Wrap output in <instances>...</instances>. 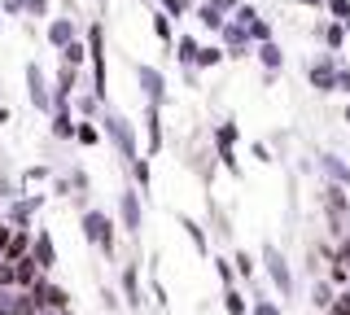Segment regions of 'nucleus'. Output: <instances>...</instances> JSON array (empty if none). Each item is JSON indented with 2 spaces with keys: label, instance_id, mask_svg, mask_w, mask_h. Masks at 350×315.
Listing matches in <instances>:
<instances>
[{
  "label": "nucleus",
  "instance_id": "1",
  "mask_svg": "<svg viewBox=\"0 0 350 315\" xmlns=\"http://www.w3.org/2000/svg\"><path fill=\"white\" fill-rule=\"evenodd\" d=\"M96 127H101V136L114 145V154L123 158V167H131V162L140 158V145H136V127L127 123L118 110H101V118H96Z\"/></svg>",
  "mask_w": 350,
  "mask_h": 315
},
{
  "label": "nucleus",
  "instance_id": "2",
  "mask_svg": "<svg viewBox=\"0 0 350 315\" xmlns=\"http://www.w3.org/2000/svg\"><path fill=\"white\" fill-rule=\"evenodd\" d=\"M79 232H83V241L92 245V249H101L105 258H114V254H118L114 219H109L105 210H83V215H79Z\"/></svg>",
  "mask_w": 350,
  "mask_h": 315
},
{
  "label": "nucleus",
  "instance_id": "3",
  "mask_svg": "<svg viewBox=\"0 0 350 315\" xmlns=\"http://www.w3.org/2000/svg\"><path fill=\"white\" fill-rule=\"evenodd\" d=\"M262 267H267V280L276 285L280 298H293V267L276 245H262Z\"/></svg>",
  "mask_w": 350,
  "mask_h": 315
},
{
  "label": "nucleus",
  "instance_id": "4",
  "mask_svg": "<svg viewBox=\"0 0 350 315\" xmlns=\"http://www.w3.org/2000/svg\"><path fill=\"white\" fill-rule=\"evenodd\" d=\"M27 96H31V105H36L40 114H53V83H49V74H44L40 61H27Z\"/></svg>",
  "mask_w": 350,
  "mask_h": 315
},
{
  "label": "nucleus",
  "instance_id": "5",
  "mask_svg": "<svg viewBox=\"0 0 350 315\" xmlns=\"http://www.w3.org/2000/svg\"><path fill=\"white\" fill-rule=\"evenodd\" d=\"M118 219H123L127 236H140V228H145V202H140V189L118 193Z\"/></svg>",
  "mask_w": 350,
  "mask_h": 315
},
{
  "label": "nucleus",
  "instance_id": "6",
  "mask_svg": "<svg viewBox=\"0 0 350 315\" xmlns=\"http://www.w3.org/2000/svg\"><path fill=\"white\" fill-rule=\"evenodd\" d=\"M44 210V193H18L5 210V223L9 228H31V219Z\"/></svg>",
  "mask_w": 350,
  "mask_h": 315
},
{
  "label": "nucleus",
  "instance_id": "7",
  "mask_svg": "<svg viewBox=\"0 0 350 315\" xmlns=\"http://www.w3.org/2000/svg\"><path fill=\"white\" fill-rule=\"evenodd\" d=\"M337 61H342V57H333V53H320V57L306 66V79H311L315 92H337Z\"/></svg>",
  "mask_w": 350,
  "mask_h": 315
},
{
  "label": "nucleus",
  "instance_id": "8",
  "mask_svg": "<svg viewBox=\"0 0 350 315\" xmlns=\"http://www.w3.org/2000/svg\"><path fill=\"white\" fill-rule=\"evenodd\" d=\"M31 298H36V307L40 311H70V293H66L62 285H53L49 276H40L36 280V289H27Z\"/></svg>",
  "mask_w": 350,
  "mask_h": 315
},
{
  "label": "nucleus",
  "instance_id": "9",
  "mask_svg": "<svg viewBox=\"0 0 350 315\" xmlns=\"http://www.w3.org/2000/svg\"><path fill=\"white\" fill-rule=\"evenodd\" d=\"M136 83H140V92H145L149 105H167V74H162L158 66H145V61H140V66H136Z\"/></svg>",
  "mask_w": 350,
  "mask_h": 315
},
{
  "label": "nucleus",
  "instance_id": "10",
  "mask_svg": "<svg viewBox=\"0 0 350 315\" xmlns=\"http://www.w3.org/2000/svg\"><path fill=\"white\" fill-rule=\"evenodd\" d=\"M75 88H79V70H75V66H57V79H53V110L70 105Z\"/></svg>",
  "mask_w": 350,
  "mask_h": 315
},
{
  "label": "nucleus",
  "instance_id": "11",
  "mask_svg": "<svg viewBox=\"0 0 350 315\" xmlns=\"http://www.w3.org/2000/svg\"><path fill=\"white\" fill-rule=\"evenodd\" d=\"M31 258H36V267L44 271V276H49V271L57 267V245H53V236L44 232V228L36 232V241H31Z\"/></svg>",
  "mask_w": 350,
  "mask_h": 315
},
{
  "label": "nucleus",
  "instance_id": "12",
  "mask_svg": "<svg viewBox=\"0 0 350 315\" xmlns=\"http://www.w3.org/2000/svg\"><path fill=\"white\" fill-rule=\"evenodd\" d=\"M162 105H145V145H149V158H158L162 149Z\"/></svg>",
  "mask_w": 350,
  "mask_h": 315
},
{
  "label": "nucleus",
  "instance_id": "13",
  "mask_svg": "<svg viewBox=\"0 0 350 315\" xmlns=\"http://www.w3.org/2000/svg\"><path fill=\"white\" fill-rule=\"evenodd\" d=\"M44 36H49V44L62 53L70 40H79V27H75V18H49V31H44Z\"/></svg>",
  "mask_w": 350,
  "mask_h": 315
},
{
  "label": "nucleus",
  "instance_id": "14",
  "mask_svg": "<svg viewBox=\"0 0 350 315\" xmlns=\"http://www.w3.org/2000/svg\"><path fill=\"white\" fill-rule=\"evenodd\" d=\"M324 215L328 219H346L350 215V193L342 189V184H328L324 189Z\"/></svg>",
  "mask_w": 350,
  "mask_h": 315
},
{
  "label": "nucleus",
  "instance_id": "15",
  "mask_svg": "<svg viewBox=\"0 0 350 315\" xmlns=\"http://www.w3.org/2000/svg\"><path fill=\"white\" fill-rule=\"evenodd\" d=\"M31 241H36V232L31 228H14V236H9V245H5V263H18V258H27L31 254Z\"/></svg>",
  "mask_w": 350,
  "mask_h": 315
},
{
  "label": "nucleus",
  "instance_id": "16",
  "mask_svg": "<svg viewBox=\"0 0 350 315\" xmlns=\"http://www.w3.org/2000/svg\"><path fill=\"white\" fill-rule=\"evenodd\" d=\"M320 171H324V180H328V184H342V189H350V167H346V158H337V154H320Z\"/></svg>",
  "mask_w": 350,
  "mask_h": 315
},
{
  "label": "nucleus",
  "instance_id": "17",
  "mask_svg": "<svg viewBox=\"0 0 350 315\" xmlns=\"http://www.w3.org/2000/svg\"><path fill=\"white\" fill-rule=\"evenodd\" d=\"M49 118H53V123H49L53 140H75V123H79V118L70 114V105H62V110H53Z\"/></svg>",
  "mask_w": 350,
  "mask_h": 315
},
{
  "label": "nucleus",
  "instance_id": "18",
  "mask_svg": "<svg viewBox=\"0 0 350 315\" xmlns=\"http://www.w3.org/2000/svg\"><path fill=\"white\" fill-rule=\"evenodd\" d=\"M123 298H127V307H145V293H140V267L136 263H123Z\"/></svg>",
  "mask_w": 350,
  "mask_h": 315
},
{
  "label": "nucleus",
  "instance_id": "19",
  "mask_svg": "<svg viewBox=\"0 0 350 315\" xmlns=\"http://www.w3.org/2000/svg\"><path fill=\"white\" fill-rule=\"evenodd\" d=\"M315 36L324 40V53H333V57L346 49V27L342 23H320V27H315Z\"/></svg>",
  "mask_w": 350,
  "mask_h": 315
},
{
  "label": "nucleus",
  "instance_id": "20",
  "mask_svg": "<svg viewBox=\"0 0 350 315\" xmlns=\"http://www.w3.org/2000/svg\"><path fill=\"white\" fill-rule=\"evenodd\" d=\"M180 228H184V236L193 241V249H197V254H202V258H211V241H206V228L197 223L193 215H180Z\"/></svg>",
  "mask_w": 350,
  "mask_h": 315
},
{
  "label": "nucleus",
  "instance_id": "21",
  "mask_svg": "<svg viewBox=\"0 0 350 315\" xmlns=\"http://www.w3.org/2000/svg\"><path fill=\"white\" fill-rule=\"evenodd\" d=\"M44 276V271L36 267V258H18V263H14V289H36V280Z\"/></svg>",
  "mask_w": 350,
  "mask_h": 315
},
{
  "label": "nucleus",
  "instance_id": "22",
  "mask_svg": "<svg viewBox=\"0 0 350 315\" xmlns=\"http://www.w3.org/2000/svg\"><path fill=\"white\" fill-rule=\"evenodd\" d=\"M254 53H258L262 66H267V74H280V66H284V49L276 44V40H267V44H254Z\"/></svg>",
  "mask_w": 350,
  "mask_h": 315
},
{
  "label": "nucleus",
  "instance_id": "23",
  "mask_svg": "<svg viewBox=\"0 0 350 315\" xmlns=\"http://www.w3.org/2000/svg\"><path fill=\"white\" fill-rule=\"evenodd\" d=\"M175 61H180V66L184 70H193V61H197V49H202V44H197V40L193 36H175Z\"/></svg>",
  "mask_w": 350,
  "mask_h": 315
},
{
  "label": "nucleus",
  "instance_id": "24",
  "mask_svg": "<svg viewBox=\"0 0 350 315\" xmlns=\"http://www.w3.org/2000/svg\"><path fill=\"white\" fill-rule=\"evenodd\" d=\"M70 101H75V110H79V118H88V123H96V118H101V101H96L92 92H75Z\"/></svg>",
  "mask_w": 350,
  "mask_h": 315
},
{
  "label": "nucleus",
  "instance_id": "25",
  "mask_svg": "<svg viewBox=\"0 0 350 315\" xmlns=\"http://www.w3.org/2000/svg\"><path fill=\"white\" fill-rule=\"evenodd\" d=\"M241 140V127L232 123V118H224V123H215V149H232Z\"/></svg>",
  "mask_w": 350,
  "mask_h": 315
},
{
  "label": "nucleus",
  "instance_id": "26",
  "mask_svg": "<svg viewBox=\"0 0 350 315\" xmlns=\"http://www.w3.org/2000/svg\"><path fill=\"white\" fill-rule=\"evenodd\" d=\"M127 171H131V180H136V189H140V193H149V189H153V167H149V158H136Z\"/></svg>",
  "mask_w": 350,
  "mask_h": 315
},
{
  "label": "nucleus",
  "instance_id": "27",
  "mask_svg": "<svg viewBox=\"0 0 350 315\" xmlns=\"http://www.w3.org/2000/svg\"><path fill=\"white\" fill-rule=\"evenodd\" d=\"M224 57H228L224 49H215V44H202V49H197V61H193V70H211V66H219Z\"/></svg>",
  "mask_w": 350,
  "mask_h": 315
},
{
  "label": "nucleus",
  "instance_id": "28",
  "mask_svg": "<svg viewBox=\"0 0 350 315\" xmlns=\"http://www.w3.org/2000/svg\"><path fill=\"white\" fill-rule=\"evenodd\" d=\"M75 140L92 149V145H101L105 136H101V127H96V123H88V118H79V123H75Z\"/></svg>",
  "mask_w": 350,
  "mask_h": 315
},
{
  "label": "nucleus",
  "instance_id": "29",
  "mask_svg": "<svg viewBox=\"0 0 350 315\" xmlns=\"http://www.w3.org/2000/svg\"><path fill=\"white\" fill-rule=\"evenodd\" d=\"M83 61H88V44H83V40H70V44L62 49V66H75V70H79Z\"/></svg>",
  "mask_w": 350,
  "mask_h": 315
},
{
  "label": "nucleus",
  "instance_id": "30",
  "mask_svg": "<svg viewBox=\"0 0 350 315\" xmlns=\"http://www.w3.org/2000/svg\"><path fill=\"white\" fill-rule=\"evenodd\" d=\"M232 267H237V276H245V280L258 276V263H254V254H250V249H232Z\"/></svg>",
  "mask_w": 350,
  "mask_h": 315
},
{
  "label": "nucleus",
  "instance_id": "31",
  "mask_svg": "<svg viewBox=\"0 0 350 315\" xmlns=\"http://www.w3.org/2000/svg\"><path fill=\"white\" fill-rule=\"evenodd\" d=\"M153 36H158V44H175V31H171V18L162 14V9H153Z\"/></svg>",
  "mask_w": 350,
  "mask_h": 315
},
{
  "label": "nucleus",
  "instance_id": "32",
  "mask_svg": "<svg viewBox=\"0 0 350 315\" xmlns=\"http://www.w3.org/2000/svg\"><path fill=\"white\" fill-rule=\"evenodd\" d=\"M224 311H228V315H250L245 293H241V289H224Z\"/></svg>",
  "mask_w": 350,
  "mask_h": 315
},
{
  "label": "nucleus",
  "instance_id": "33",
  "mask_svg": "<svg viewBox=\"0 0 350 315\" xmlns=\"http://www.w3.org/2000/svg\"><path fill=\"white\" fill-rule=\"evenodd\" d=\"M215 276L224 280V289H237V267H232V258H215Z\"/></svg>",
  "mask_w": 350,
  "mask_h": 315
},
{
  "label": "nucleus",
  "instance_id": "34",
  "mask_svg": "<svg viewBox=\"0 0 350 315\" xmlns=\"http://www.w3.org/2000/svg\"><path fill=\"white\" fill-rule=\"evenodd\" d=\"M250 315H284V307H280V302H271L267 293H258V298L250 302Z\"/></svg>",
  "mask_w": 350,
  "mask_h": 315
},
{
  "label": "nucleus",
  "instance_id": "35",
  "mask_svg": "<svg viewBox=\"0 0 350 315\" xmlns=\"http://www.w3.org/2000/svg\"><path fill=\"white\" fill-rule=\"evenodd\" d=\"M197 23H202L206 31H224V23H228V18H224V14H215L211 5H202V9H197Z\"/></svg>",
  "mask_w": 350,
  "mask_h": 315
},
{
  "label": "nucleus",
  "instance_id": "36",
  "mask_svg": "<svg viewBox=\"0 0 350 315\" xmlns=\"http://www.w3.org/2000/svg\"><path fill=\"white\" fill-rule=\"evenodd\" d=\"M311 302H315L320 311H328V307H333V285H328V280H315V289H311Z\"/></svg>",
  "mask_w": 350,
  "mask_h": 315
},
{
  "label": "nucleus",
  "instance_id": "37",
  "mask_svg": "<svg viewBox=\"0 0 350 315\" xmlns=\"http://www.w3.org/2000/svg\"><path fill=\"white\" fill-rule=\"evenodd\" d=\"M66 180H70V193H75V197H88V189H92V180H88V171H83V167H75V171H70Z\"/></svg>",
  "mask_w": 350,
  "mask_h": 315
},
{
  "label": "nucleus",
  "instance_id": "38",
  "mask_svg": "<svg viewBox=\"0 0 350 315\" xmlns=\"http://www.w3.org/2000/svg\"><path fill=\"white\" fill-rule=\"evenodd\" d=\"M215 162H219V167H228V176H241V162H237L232 149H215Z\"/></svg>",
  "mask_w": 350,
  "mask_h": 315
},
{
  "label": "nucleus",
  "instance_id": "39",
  "mask_svg": "<svg viewBox=\"0 0 350 315\" xmlns=\"http://www.w3.org/2000/svg\"><path fill=\"white\" fill-rule=\"evenodd\" d=\"M158 5H162V14H167V18H184V14H189V0H158Z\"/></svg>",
  "mask_w": 350,
  "mask_h": 315
},
{
  "label": "nucleus",
  "instance_id": "40",
  "mask_svg": "<svg viewBox=\"0 0 350 315\" xmlns=\"http://www.w3.org/2000/svg\"><path fill=\"white\" fill-rule=\"evenodd\" d=\"M324 9L333 14V23H346L350 18V0H324Z\"/></svg>",
  "mask_w": 350,
  "mask_h": 315
},
{
  "label": "nucleus",
  "instance_id": "41",
  "mask_svg": "<svg viewBox=\"0 0 350 315\" xmlns=\"http://www.w3.org/2000/svg\"><path fill=\"white\" fill-rule=\"evenodd\" d=\"M0 14H9V18H22V14H27V0H0Z\"/></svg>",
  "mask_w": 350,
  "mask_h": 315
},
{
  "label": "nucleus",
  "instance_id": "42",
  "mask_svg": "<svg viewBox=\"0 0 350 315\" xmlns=\"http://www.w3.org/2000/svg\"><path fill=\"white\" fill-rule=\"evenodd\" d=\"M18 193H22V189H18V184H14V180L5 176V171H0V197H5V202H14Z\"/></svg>",
  "mask_w": 350,
  "mask_h": 315
},
{
  "label": "nucleus",
  "instance_id": "43",
  "mask_svg": "<svg viewBox=\"0 0 350 315\" xmlns=\"http://www.w3.org/2000/svg\"><path fill=\"white\" fill-rule=\"evenodd\" d=\"M206 5H211L215 14H224V18H228V14H237V9H241V0H206Z\"/></svg>",
  "mask_w": 350,
  "mask_h": 315
},
{
  "label": "nucleus",
  "instance_id": "44",
  "mask_svg": "<svg viewBox=\"0 0 350 315\" xmlns=\"http://www.w3.org/2000/svg\"><path fill=\"white\" fill-rule=\"evenodd\" d=\"M328 311H333V315H350V289H342V293H337V298H333V307H328Z\"/></svg>",
  "mask_w": 350,
  "mask_h": 315
},
{
  "label": "nucleus",
  "instance_id": "45",
  "mask_svg": "<svg viewBox=\"0 0 350 315\" xmlns=\"http://www.w3.org/2000/svg\"><path fill=\"white\" fill-rule=\"evenodd\" d=\"M40 180H49V167H27L22 171V184H40Z\"/></svg>",
  "mask_w": 350,
  "mask_h": 315
},
{
  "label": "nucleus",
  "instance_id": "46",
  "mask_svg": "<svg viewBox=\"0 0 350 315\" xmlns=\"http://www.w3.org/2000/svg\"><path fill=\"white\" fill-rule=\"evenodd\" d=\"M337 92H350V61H337Z\"/></svg>",
  "mask_w": 350,
  "mask_h": 315
},
{
  "label": "nucleus",
  "instance_id": "47",
  "mask_svg": "<svg viewBox=\"0 0 350 315\" xmlns=\"http://www.w3.org/2000/svg\"><path fill=\"white\" fill-rule=\"evenodd\" d=\"M149 298L158 302V307H167V289H162V280H158V276L149 280Z\"/></svg>",
  "mask_w": 350,
  "mask_h": 315
},
{
  "label": "nucleus",
  "instance_id": "48",
  "mask_svg": "<svg viewBox=\"0 0 350 315\" xmlns=\"http://www.w3.org/2000/svg\"><path fill=\"white\" fill-rule=\"evenodd\" d=\"M49 5L53 0H27V14L31 18H49Z\"/></svg>",
  "mask_w": 350,
  "mask_h": 315
},
{
  "label": "nucleus",
  "instance_id": "49",
  "mask_svg": "<svg viewBox=\"0 0 350 315\" xmlns=\"http://www.w3.org/2000/svg\"><path fill=\"white\" fill-rule=\"evenodd\" d=\"M250 154H254V158L262 162V167H267V162H276V158H271V149L262 145V140H254V145H250Z\"/></svg>",
  "mask_w": 350,
  "mask_h": 315
},
{
  "label": "nucleus",
  "instance_id": "50",
  "mask_svg": "<svg viewBox=\"0 0 350 315\" xmlns=\"http://www.w3.org/2000/svg\"><path fill=\"white\" fill-rule=\"evenodd\" d=\"M0 289H14V263L0 258Z\"/></svg>",
  "mask_w": 350,
  "mask_h": 315
},
{
  "label": "nucleus",
  "instance_id": "51",
  "mask_svg": "<svg viewBox=\"0 0 350 315\" xmlns=\"http://www.w3.org/2000/svg\"><path fill=\"white\" fill-rule=\"evenodd\" d=\"M101 307L105 311H118V293L114 289H101Z\"/></svg>",
  "mask_w": 350,
  "mask_h": 315
},
{
  "label": "nucleus",
  "instance_id": "52",
  "mask_svg": "<svg viewBox=\"0 0 350 315\" xmlns=\"http://www.w3.org/2000/svg\"><path fill=\"white\" fill-rule=\"evenodd\" d=\"M9 236H14V228H9L5 219H0V254H5V245H9Z\"/></svg>",
  "mask_w": 350,
  "mask_h": 315
},
{
  "label": "nucleus",
  "instance_id": "53",
  "mask_svg": "<svg viewBox=\"0 0 350 315\" xmlns=\"http://www.w3.org/2000/svg\"><path fill=\"white\" fill-rule=\"evenodd\" d=\"M298 5H306V9H324V0H298Z\"/></svg>",
  "mask_w": 350,
  "mask_h": 315
},
{
  "label": "nucleus",
  "instance_id": "54",
  "mask_svg": "<svg viewBox=\"0 0 350 315\" xmlns=\"http://www.w3.org/2000/svg\"><path fill=\"white\" fill-rule=\"evenodd\" d=\"M9 123V110H5V105H0V127H5Z\"/></svg>",
  "mask_w": 350,
  "mask_h": 315
},
{
  "label": "nucleus",
  "instance_id": "55",
  "mask_svg": "<svg viewBox=\"0 0 350 315\" xmlns=\"http://www.w3.org/2000/svg\"><path fill=\"white\" fill-rule=\"evenodd\" d=\"M342 27H346V44H350V18H346V23H342Z\"/></svg>",
  "mask_w": 350,
  "mask_h": 315
},
{
  "label": "nucleus",
  "instance_id": "56",
  "mask_svg": "<svg viewBox=\"0 0 350 315\" xmlns=\"http://www.w3.org/2000/svg\"><path fill=\"white\" fill-rule=\"evenodd\" d=\"M0 36H5V14H0Z\"/></svg>",
  "mask_w": 350,
  "mask_h": 315
},
{
  "label": "nucleus",
  "instance_id": "57",
  "mask_svg": "<svg viewBox=\"0 0 350 315\" xmlns=\"http://www.w3.org/2000/svg\"><path fill=\"white\" fill-rule=\"evenodd\" d=\"M346 236H350V215H346Z\"/></svg>",
  "mask_w": 350,
  "mask_h": 315
},
{
  "label": "nucleus",
  "instance_id": "58",
  "mask_svg": "<svg viewBox=\"0 0 350 315\" xmlns=\"http://www.w3.org/2000/svg\"><path fill=\"white\" fill-rule=\"evenodd\" d=\"M346 123H350V105H346Z\"/></svg>",
  "mask_w": 350,
  "mask_h": 315
},
{
  "label": "nucleus",
  "instance_id": "59",
  "mask_svg": "<svg viewBox=\"0 0 350 315\" xmlns=\"http://www.w3.org/2000/svg\"><path fill=\"white\" fill-rule=\"evenodd\" d=\"M66 315H75V311H66Z\"/></svg>",
  "mask_w": 350,
  "mask_h": 315
}]
</instances>
